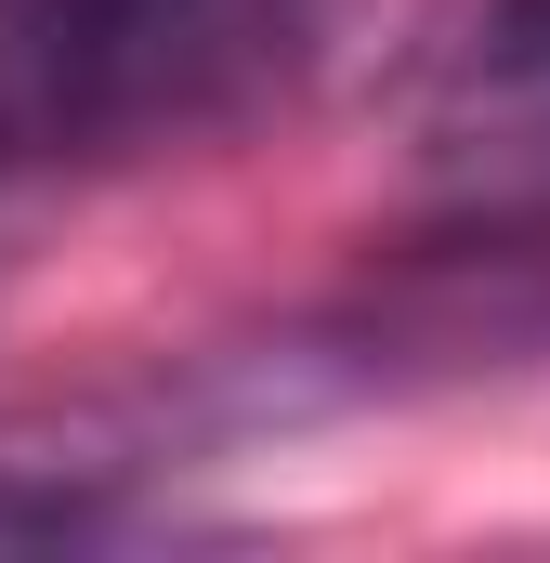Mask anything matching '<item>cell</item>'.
Returning a JSON list of instances; mask_svg holds the SVG:
<instances>
[{"mask_svg":"<svg viewBox=\"0 0 550 563\" xmlns=\"http://www.w3.org/2000/svg\"><path fill=\"white\" fill-rule=\"evenodd\" d=\"M315 0H0V170L132 157L250 106Z\"/></svg>","mask_w":550,"mask_h":563,"instance_id":"cell-1","label":"cell"},{"mask_svg":"<svg viewBox=\"0 0 550 563\" xmlns=\"http://www.w3.org/2000/svg\"><path fill=\"white\" fill-rule=\"evenodd\" d=\"M432 223L446 236H550V66L459 79L432 132Z\"/></svg>","mask_w":550,"mask_h":563,"instance_id":"cell-2","label":"cell"},{"mask_svg":"<svg viewBox=\"0 0 550 563\" xmlns=\"http://www.w3.org/2000/svg\"><path fill=\"white\" fill-rule=\"evenodd\" d=\"M66 525H79V498H13L0 485V538H66Z\"/></svg>","mask_w":550,"mask_h":563,"instance_id":"cell-3","label":"cell"}]
</instances>
